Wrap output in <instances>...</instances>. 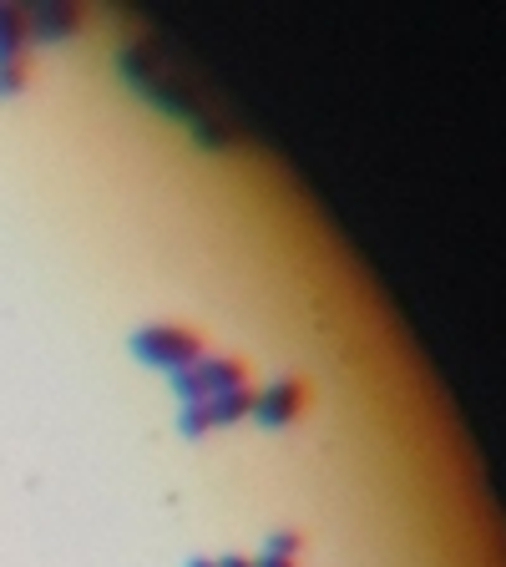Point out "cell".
Wrapping results in <instances>:
<instances>
[{
  "label": "cell",
  "instance_id": "1",
  "mask_svg": "<svg viewBox=\"0 0 506 567\" xmlns=\"http://www.w3.org/2000/svg\"><path fill=\"white\" fill-rule=\"evenodd\" d=\"M132 355H137L147 370L178 375L183 365H193V360L203 355V335L188 330V324H147V330L132 335Z\"/></svg>",
  "mask_w": 506,
  "mask_h": 567
},
{
  "label": "cell",
  "instance_id": "2",
  "mask_svg": "<svg viewBox=\"0 0 506 567\" xmlns=\"http://www.w3.org/2000/svg\"><path fill=\"white\" fill-rule=\"evenodd\" d=\"M238 385H248V365L233 360V355H198L193 365H183V370L173 375V390H178L188 405L213 400V395H228V390H238Z\"/></svg>",
  "mask_w": 506,
  "mask_h": 567
},
{
  "label": "cell",
  "instance_id": "3",
  "mask_svg": "<svg viewBox=\"0 0 506 567\" xmlns=\"http://www.w3.org/2000/svg\"><path fill=\"white\" fill-rule=\"evenodd\" d=\"M253 405H259V390H253V385H238V390H228V395H213V400L188 405L183 421H178V431H183L188 441H198V436L213 431V426H228V421L253 416Z\"/></svg>",
  "mask_w": 506,
  "mask_h": 567
},
{
  "label": "cell",
  "instance_id": "4",
  "mask_svg": "<svg viewBox=\"0 0 506 567\" xmlns=\"http://www.w3.org/2000/svg\"><path fill=\"white\" fill-rule=\"evenodd\" d=\"M304 411H309V380L304 375H289V380L259 390V405H253V416H259L264 426H274V431L279 426H294Z\"/></svg>",
  "mask_w": 506,
  "mask_h": 567
},
{
  "label": "cell",
  "instance_id": "5",
  "mask_svg": "<svg viewBox=\"0 0 506 567\" xmlns=\"http://www.w3.org/2000/svg\"><path fill=\"white\" fill-rule=\"evenodd\" d=\"M71 31H81L76 6H31L26 11V36H36V41H61Z\"/></svg>",
  "mask_w": 506,
  "mask_h": 567
},
{
  "label": "cell",
  "instance_id": "6",
  "mask_svg": "<svg viewBox=\"0 0 506 567\" xmlns=\"http://www.w3.org/2000/svg\"><path fill=\"white\" fill-rule=\"evenodd\" d=\"M26 61V11L0 6V66Z\"/></svg>",
  "mask_w": 506,
  "mask_h": 567
},
{
  "label": "cell",
  "instance_id": "7",
  "mask_svg": "<svg viewBox=\"0 0 506 567\" xmlns=\"http://www.w3.org/2000/svg\"><path fill=\"white\" fill-rule=\"evenodd\" d=\"M26 61H11V66H0V97H16V92H26Z\"/></svg>",
  "mask_w": 506,
  "mask_h": 567
},
{
  "label": "cell",
  "instance_id": "8",
  "mask_svg": "<svg viewBox=\"0 0 506 567\" xmlns=\"http://www.w3.org/2000/svg\"><path fill=\"white\" fill-rule=\"evenodd\" d=\"M299 547H304L299 532H274V537H269V552H274V557H294Z\"/></svg>",
  "mask_w": 506,
  "mask_h": 567
},
{
  "label": "cell",
  "instance_id": "9",
  "mask_svg": "<svg viewBox=\"0 0 506 567\" xmlns=\"http://www.w3.org/2000/svg\"><path fill=\"white\" fill-rule=\"evenodd\" d=\"M253 567H294V557H274V552H264V557H253Z\"/></svg>",
  "mask_w": 506,
  "mask_h": 567
},
{
  "label": "cell",
  "instance_id": "10",
  "mask_svg": "<svg viewBox=\"0 0 506 567\" xmlns=\"http://www.w3.org/2000/svg\"><path fill=\"white\" fill-rule=\"evenodd\" d=\"M218 567H253V557H223Z\"/></svg>",
  "mask_w": 506,
  "mask_h": 567
},
{
  "label": "cell",
  "instance_id": "11",
  "mask_svg": "<svg viewBox=\"0 0 506 567\" xmlns=\"http://www.w3.org/2000/svg\"><path fill=\"white\" fill-rule=\"evenodd\" d=\"M188 567H218V562H203V557H193V562H188Z\"/></svg>",
  "mask_w": 506,
  "mask_h": 567
}]
</instances>
